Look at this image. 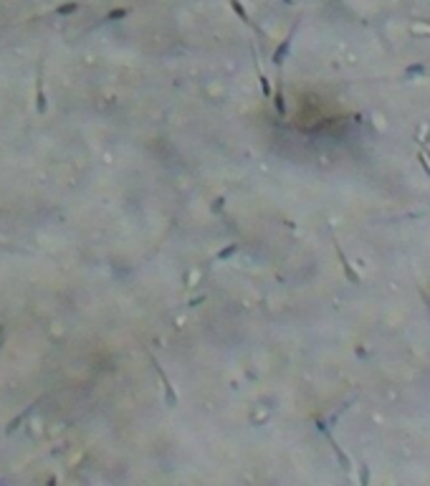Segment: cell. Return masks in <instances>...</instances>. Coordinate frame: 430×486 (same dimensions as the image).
<instances>
[{"mask_svg":"<svg viewBox=\"0 0 430 486\" xmlns=\"http://www.w3.org/2000/svg\"><path fill=\"white\" fill-rule=\"evenodd\" d=\"M238 248H241L238 243H230V246H226V248H223V251H218L213 261H226V258H230V256H233L235 251H238Z\"/></svg>","mask_w":430,"mask_h":486,"instance_id":"cell-11","label":"cell"},{"mask_svg":"<svg viewBox=\"0 0 430 486\" xmlns=\"http://www.w3.org/2000/svg\"><path fill=\"white\" fill-rule=\"evenodd\" d=\"M36 109H38V114H46V109H48L46 89H43V58L36 66Z\"/></svg>","mask_w":430,"mask_h":486,"instance_id":"cell-5","label":"cell"},{"mask_svg":"<svg viewBox=\"0 0 430 486\" xmlns=\"http://www.w3.org/2000/svg\"><path fill=\"white\" fill-rule=\"evenodd\" d=\"M273 107L276 114L284 116L286 114V104H284V73H276V94H273Z\"/></svg>","mask_w":430,"mask_h":486,"instance_id":"cell-9","label":"cell"},{"mask_svg":"<svg viewBox=\"0 0 430 486\" xmlns=\"http://www.w3.org/2000/svg\"><path fill=\"white\" fill-rule=\"evenodd\" d=\"M332 243H334V251H337V258H339V263H342V271H344V278L349 284H360L362 278H360V274L354 271V266L349 263V258L344 256V251H342V246H339V241H337V235L332 233Z\"/></svg>","mask_w":430,"mask_h":486,"instance_id":"cell-4","label":"cell"},{"mask_svg":"<svg viewBox=\"0 0 430 486\" xmlns=\"http://www.w3.org/2000/svg\"><path fill=\"white\" fill-rule=\"evenodd\" d=\"M41 403H43V395H41V397H36V400H33L31 405H28V408L23 410V413H18L16 418H13V420L8 423V428H5V433H13V431H18V428H21V423H23V420H28V416H31V413H33V410H36V408H38Z\"/></svg>","mask_w":430,"mask_h":486,"instance_id":"cell-8","label":"cell"},{"mask_svg":"<svg viewBox=\"0 0 430 486\" xmlns=\"http://www.w3.org/2000/svg\"><path fill=\"white\" fill-rule=\"evenodd\" d=\"M250 53H253V69H256V76H258V84H261V94H263V99H271V96H273V86H271L269 76H266L263 69H261V61H258L256 46H250Z\"/></svg>","mask_w":430,"mask_h":486,"instance_id":"cell-7","label":"cell"},{"mask_svg":"<svg viewBox=\"0 0 430 486\" xmlns=\"http://www.w3.org/2000/svg\"><path fill=\"white\" fill-rule=\"evenodd\" d=\"M129 16V8H114L104 16V23H114V21H124Z\"/></svg>","mask_w":430,"mask_h":486,"instance_id":"cell-10","label":"cell"},{"mask_svg":"<svg viewBox=\"0 0 430 486\" xmlns=\"http://www.w3.org/2000/svg\"><path fill=\"white\" fill-rule=\"evenodd\" d=\"M317 428L324 433V436H327V440H329V446H332V451H334V456H337V459H339V466H342L344 471H352V461H349V456L342 451V446H339L337 443V440H334V436H332V431H329V425L327 423H324L321 418H317Z\"/></svg>","mask_w":430,"mask_h":486,"instance_id":"cell-3","label":"cell"},{"mask_svg":"<svg viewBox=\"0 0 430 486\" xmlns=\"http://www.w3.org/2000/svg\"><path fill=\"white\" fill-rule=\"evenodd\" d=\"M3 334H5V329H3V327H0V337H3Z\"/></svg>","mask_w":430,"mask_h":486,"instance_id":"cell-16","label":"cell"},{"mask_svg":"<svg viewBox=\"0 0 430 486\" xmlns=\"http://www.w3.org/2000/svg\"><path fill=\"white\" fill-rule=\"evenodd\" d=\"M228 3H230V10L235 13V16H238V21H241L243 25H248V28H250V31H253L256 36H261V38H266V31H263V28H261V25H256V21H250V16H248V13H246V8L241 5V0H228Z\"/></svg>","mask_w":430,"mask_h":486,"instance_id":"cell-6","label":"cell"},{"mask_svg":"<svg viewBox=\"0 0 430 486\" xmlns=\"http://www.w3.org/2000/svg\"><path fill=\"white\" fill-rule=\"evenodd\" d=\"M296 31H299V21H296V23L291 25V31H289V33H286V38L276 46V51H273V56H271V64H273L276 73H284V64H286V58H289V53H291V43H294Z\"/></svg>","mask_w":430,"mask_h":486,"instance_id":"cell-1","label":"cell"},{"mask_svg":"<svg viewBox=\"0 0 430 486\" xmlns=\"http://www.w3.org/2000/svg\"><path fill=\"white\" fill-rule=\"evenodd\" d=\"M150 357V362H152V367H155V372H157V377H159V382H162V388H165V397H167V405L170 408H177V393H175V388H172V380H170V375L165 372V367L159 365V360L152 355H147Z\"/></svg>","mask_w":430,"mask_h":486,"instance_id":"cell-2","label":"cell"},{"mask_svg":"<svg viewBox=\"0 0 430 486\" xmlns=\"http://www.w3.org/2000/svg\"><path fill=\"white\" fill-rule=\"evenodd\" d=\"M369 481V471H367V466H362V484H367Z\"/></svg>","mask_w":430,"mask_h":486,"instance_id":"cell-14","label":"cell"},{"mask_svg":"<svg viewBox=\"0 0 430 486\" xmlns=\"http://www.w3.org/2000/svg\"><path fill=\"white\" fill-rule=\"evenodd\" d=\"M281 3H286V5H294V0H281Z\"/></svg>","mask_w":430,"mask_h":486,"instance_id":"cell-15","label":"cell"},{"mask_svg":"<svg viewBox=\"0 0 430 486\" xmlns=\"http://www.w3.org/2000/svg\"><path fill=\"white\" fill-rule=\"evenodd\" d=\"M79 10V3H66V5H58L53 13L56 16H71V13H76Z\"/></svg>","mask_w":430,"mask_h":486,"instance_id":"cell-12","label":"cell"},{"mask_svg":"<svg viewBox=\"0 0 430 486\" xmlns=\"http://www.w3.org/2000/svg\"><path fill=\"white\" fill-rule=\"evenodd\" d=\"M428 139H430V137H428Z\"/></svg>","mask_w":430,"mask_h":486,"instance_id":"cell-17","label":"cell"},{"mask_svg":"<svg viewBox=\"0 0 430 486\" xmlns=\"http://www.w3.org/2000/svg\"><path fill=\"white\" fill-rule=\"evenodd\" d=\"M423 71H425V66L418 64V66H410V69L405 71V76H412V73H423Z\"/></svg>","mask_w":430,"mask_h":486,"instance_id":"cell-13","label":"cell"}]
</instances>
